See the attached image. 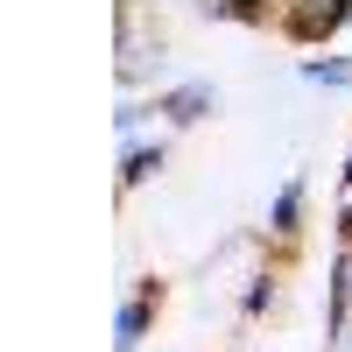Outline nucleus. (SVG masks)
Instances as JSON below:
<instances>
[{"instance_id": "1", "label": "nucleus", "mask_w": 352, "mask_h": 352, "mask_svg": "<svg viewBox=\"0 0 352 352\" xmlns=\"http://www.w3.org/2000/svg\"><path fill=\"white\" fill-rule=\"evenodd\" d=\"M352 14V0H303V8H296V21H289V28H296V36L303 43H317V36H331V28Z\"/></svg>"}, {"instance_id": "2", "label": "nucleus", "mask_w": 352, "mask_h": 352, "mask_svg": "<svg viewBox=\"0 0 352 352\" xmlns=\"http://www.w3.org/2000/svg\"><path fill=\"white\" fill-rule=\"evenodd\" d=\"M113 331H120L113 345L134 352V345H141V331H148V303H120V324H113Z\"/></svg>"}, {"instance_id": "3", "label": "nucleus", "mask_w": 352, "mask_h": 352, "mask_svg": "<svg viewBox=\"0 0 352 352\" xmlns=\"http://www.w3.org/2000/svg\"><path fill=\"white\" fill-rule=\"evenodd\" d=\"M303 78H310V85H352V64H345V56H310Z\"/></svg>"}, {"instance_id": "4", "label": "nucleus", "mask_w": 352, "mask_h": 352, "mask_svg": "<svg viewBox=\"0 0 352 352\" xmlns=\"http://www.w3.org/2000/svg\"><path fill=\"white\" fill-rule=\"evenodd\" d=\"M204 106H212V85H184V92H169V113H176V120H197Z\"/></svg>"}, {"instance_id": "5", "label": "nucleus", "mask_w": 352, "mask_h": 352, "mask_svg": "<svg viewBox=\"0 0 352 352\" xmlns=\"http://www.w3.org/2000/svg\"><path fill=\"white\" fill-rule=\"evenodd\" d=\"M296 212H303V184H289L275 197V232H296Z\"/></svg>"}, {"instance_id": "6", "label": "nucleus", "mask_w": 352, "mask_h": 352, "mask_svg": "<svg viewBox=\"0 0 352 352\" xmlns=\"http://www.w3.org/2000/svg\"><path fill=\"white\" fill-rule=\"evenodd\" d=\"M148 169H162V148H134L120 176H127V184H141V176H148Z\"/></svg>"}, {"instance_id": "7", "label": "nucleus", "mask_w": 352, "mask_h": 352, "mask_svg": "<svg viewBox=\"0 0 352 352\" xmlns=\"http://www.w3.org/2000/svg\"><path fill=\"white\" fill-rule=\"evenodd\" d=\"M219 14H247V8H261V0H212Z\"/></svg>"}]
</instances>
